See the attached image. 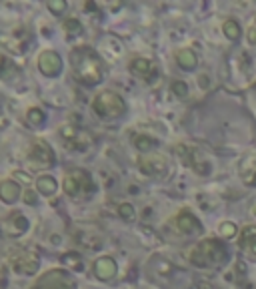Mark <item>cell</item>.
<instances>
[{"label":"cell","instance_id":"obj_1","mask_svg":"<svg viewBox=\"0 0 256 289\" xmlns=\"http://www.w3.org/2000/svg\"><path fill=\"white\" fill-rule=\"evenodd\" d=\"M70 67L82 84H98L102 80V63L90 46H78L70 52Z\"/></svg>","mask_w":256,"mask_h":289},{"label":"cell","instance_id":"obj_2","mask_svg":"<svg viewBox=\"0 0 256 289\" xmlns=\"http://www.w3.org/2000/svg\"><path fill=\"white\" fill-rule=\"evenodd\" d=\"M190 261L192 265L202 267V269L220 267L228 261V249L218 239H206V241H200L190 251Z\"/></svg>","mask_w":256,"mask_h":289},{"label":"cell","instance_id":"obj_3","mask_svg":"<svg viewBox=\"0 0 256 289\" xmlns=\"http://www.w3.org/2000/svg\"><path fill=\"white\" fill-rule=\"evenodd\" d=\"M96 191L90 173L84 169H70L64 177V193L72 199H88Z\"/></svg>","mask_w":256,"mask_h":289},{"label":"cell","instance_id":"obj_4","mask_svg":"<svg viewBox=\"0 0 256 289\" xmlns=\"http://www.w3.org/2000/svg\"><path fill=\"white\" fill-rule=\"evenodd\" d=\"M92 110L100 119H118L126 112V103L118 93L102 91L92 101Z\"/></svg>","mask_w":256,"mask_h":289},{"label":"cell","instance_id":"obj_5","mask_svg":"<svg viewBox=\"0 0 256 289\" xmlns=\"http://www.w3.org/2000/svg\"><path fill=\"white\" fill-rule=\"evenodd\" d=\"M56 163L54 151L44 141H32L26 151V165L30 171H46Z\"/></svg>","mask_w":256,"mask_h":289},{"label":"cell","instance_id":"obj_6","mask_svg":"<svg viewBox=\"0 0 256 289\" xmlns=\"http://www.w3.org/2000/svg\"><path fill=\"white\" fill-rule=\"evenodd\" d=\"M34 289H76V281L68 271L50 269L36 279Z\"/></svg>","mask_w":256,"mask_h":289},{"label":"cell","instance_id":"obj_7","mask_svg":"<svg viewBox=\"0 0 256 289\" xmlns=\"http://www.w3.org/2000/svg\"><path fill=\"white\" fill-rule=\"evenodd\" d=\"M58 133H60L64 144H66V149H72V151H86L90 144H92V137H90L86 131H82V129H78V127H74V125H62Z\"/></svg>","mask_w":256,"mask_h":289},{"label":"cell","instance_id":"obj_8","mask_svg":"<svg viewBox=\"0 0 256 289\" xmlns=\"http://www.w3.org/2000/svg\"><path fill=\"white\" fill-rule=\"evenodd\" d=\"M10 265H12L14 273H18V275H32L38 271L40 259L32 251H18L10 257Z\"/></svg>","mask_w":256,"mask_h":289},{"label":"cell","instance_id":"obj_9","mask_svg":"<svg viewBox=\"0 0 256 289\" xmlns=\"http://www.w3.org/2000/svg\"><path fill=\"white\" fill-rule=\"evenodd\" d=\"M38 69L44 76H58L62 71V59L56 50H42L38 54Z\"/></svg>","mask_w":256,"mask_h":289},{"label":"cell","instance_id":"obj_10","mask_svg":"<svg viewBox=\"0 0 256 289\" xmlns=\"http://www.w3.org/2000/svg\"><path fill=\"white\" fill-rule=\"evenodd\" d=\"M28 219L22 215V213H18V211H12L6 219H4V223H2V229H4V235H8V237H20V235H24L26 231H28Z\"/></svg>","mask_w":256,"mask_h":289},{"label":"cell","instance_id":"obj_11","mask_svg":"<svg viewBox=\"0 0 256 289\" xmlns=\"http://www.w3.org/2000/svg\"><path fill=\"white\" fill-rule=\"evenodd\" d=\"M138 167L144 175H160V173L166 171V159L160 157V155H144L140 161H138Z\"/></svg>","mask_w":256,"mask_h":289},{"label":"cell","instance_id":"obj_12","mask_svg":"<svg viewBox=\"0 0 256 289\" xmlns=\"http://www.w3.org/2000/svg\"><path fill=\"white\" fill-rule=\"evenodd\" d=\"M176 229L180 231V233H184V235H198L202 231V225H200V221L192 213L180 211L178 217H176Z\"/></svg>","mask_w":256,"mask_h":289},{"label":"cell","instance_id":"obj_13","mask_svg":"<svg viewBox=\"0 0 256 289\" xmlns=\"http://www.w3.org/2000/svg\"><path fill=\"white\" fill-rule=\"evenodd\" d=\"M238 173H240V179L246 187H256V155L250 153L246 155L240 165H238Z\"/></svg>","mask_w":256,"mask_h":289},{"label":"cell","instance_id":"obj_14","mask_svg":"<svg viewBox=\"0 0 256 289\" xmlns=\"http://www.w3.org/2000/svg\"><path fill=\"white\" fill-rule=\"evenodd\" d=\"M96 279H100V281H110L114 275H116V261L112 257H100V259H96V263L92 267Z\"/></svg>","mask_w":256,"mask_h":289},{"label":"cell","instance_id":"obj_15","mask_svg":"<svg viewBox=\"0 0 256 289\" xmlns=\"http://www.w3.org/2000/svg\"><path fill=\"white\" fill-rule=\"evenodd\" d=\"M238 243H240V249L248 257L256 259V227H244L242 233H240V241Z\"/></svg>","mask_w":256,"mask_h":289},{"label":"cell","instance_id":"obj_16","mask_svg":"<svg viewBox=\"0 0 256 289\" xmlns=\"http://www.w3.org/2000/svg\"><path fill=\"white\" fill-rule=\"evenodd\" d=\"M130 72H132L134 76L148 78V76H152V72H154V65H152V61L138 56V59H134V61L130 63Z\"/></svg>","mask_w":256,"mask_h":289},{"label":"cell","instance_id":"obj_17","mask_svg":"<svg viewBox=\"0 0 256 289\" xmlns=\"http://www.w3.org/2000/svg\"><path fill=\"white\" fill-rule=\"evenodd\" d=\"M18 197H20V185L16 181H2V185H0V199L10 205V203H16Z\"/></svg>","mask_w":256,"mask_h":289},{"label":"cell","instance_id":"obj_18","mask_svg":"<svg viewBox=\"0 0 256 289\" xmlns=\"http://www.w3.org/2000/svg\"><path fill=\"white\" fill-rule=\"evenodd\" d=\"M176 63H178V67L182 71H194L196 65H198V59L190 48H180L176 52Z\"/></svg>","mask_w":256,"mask_h":289},{"label":"cell","instance_id":"obj_19","mask_svg":"<svg viewBox=\"0 0 256 289\" xmlns=\"http://www.w3.org/2000/svg\"><path fill=\"white\" fill-rule=\"evenodd\" d=\"M56 189H58V183H56L54 177H50V175H42V177L36 179V191H38L40 195H44V197H52V195L56 193Z\"/></svg>","mask_w":256,"mask_h":289},{"label":"cell","instance_id":"obj_20","mask_svg":"<svg viewBox=\"0 0 256 289\" xmlns=\"http://www.w3.org/2000/svg\"><path fill=\"white\" fill-rule=\"evenodd\" d=\"M222 33H224V36H226L228 40H232V42H236L238 38H240V24L234 20V18H228V20H224V24H222Z\"/></svg>","mask_w":256,"mask_h":289},{"label":"cell","instance_id":"obj_21","mask_svg":"<svg viewBox=\"0 0 256 289\" xmlns=\"http://www.w3.org/2000/svg\"><path fill=\"white\" fill-rule=\"evenodd\" d=\"M26 121H28V125H32V127H40L44 121H46V112L42 110V108H28V112H26Z\"/></svg>","mask_w":256,"mask_h":289},{"label":"cell","instance_id":"obj_22","mask_svg":"<svg viewBox=\"0 0 256 289\" xmlns=\"http://www.w3.org/2000/svg\"><path fill=\"white\" fill-rule=\"evenodd\" d=\"M62 28H64V33H66L70 38L82 35V24L76 18H66V20H64V24H62Z\"/></svg>","mask_w":256,"mask_h":289},{"label":"cell","instance_id":"obj_23","mask_svg":"<svg viewBox=\"0 0 256 289\" xmlns=\"http://www.w3.org/2000/svg\"><path fill=\"white\" fill-rule=\"evenodd\" d=\"M62 263L66 265L68 269H82V259H80V255L78 253H74V251H70V253H64L62 255Z\"/></svg>","mask_w":256,"mask_h":289},{"label":"cell","instance_id":"obj_24","mask_svg":"<svg viewBox=\"0 0 256 289\" xmlns=\"http://www.w3.org/2000/svg\"><path fill=\"white\" fill-rule=\"evenodd\" d=\"M134 144H136V149H138L140 153H148V151H152V149H154L156 141H154V139H150L148 135H138V137L134 139Z\"/></svg>","mask_w":256,"mask_h":289},{"label":"cell","instance_id":"obj_25","mask_svg":"<svg viewBox=\"0 0 256 289\" xmlns=\"http://www.w3.org/2000/svg\"><path fill=\"white\" fill-rule=\"evenodd\" d=\"M236 225L232 223V221H222L220 225H218V235L220 237H224V239H230V237H234L236 235Z\"/></svg>","mask_w":256,"mask_h":289},{"label":"cell","instance_id":"obj_26","mask_svg":"<svg viewBox=\"0 0 256 289\" xmlns=\"http://www.w3.org/2000/svg\"><path fill=\"white\" fill-rule=\"evenodd\" d=\"M118 215H120V219L126 221V223H132V221L136 219V211H134V207H132L130 203H122V205L118 207Z\"/></svg>","mask_w":256,"mask_h":289},{"label":"cell","instance_id":"obj_27","mask_svg":"<svg viewBox=\"0 0 256 289\" xmlns=\"http://www.w3.org/2000/svg\"><path fill=\"white\" fill-rule=\"evenodd\" d=\"M170 91H172L174 97H178V99H186V97H188V84L182 82V80H174V82L170 84Z\"/></svg>","mask_w":256,"mask_h":289},{"label":"cell","instance_id":"obj_28","mask_svg":"<svg viewBox=\"0 0 256 289\" xmlns=\"http://www.w3.org/2000/svg\"><path fill=\"white\" fill-rule=\"evenodd\" d=\"M46 6H48V10H50L54 16H60V14H64V10L68 8V4L64 2V0H50V2H48Z\"/></svg>","mask_w":256,"mask_h":289},{"label":"cell","instance_id":"obj_29","mask_svg":"<svg viewBox=\"0 0 256 289\" xmlns=\"http://www.w3.org/2000/svg\"><path fill=\"white\" fill-rule=\"evenodd\" d=\"M12 177H14L16 183H24V185H30V183H32V177H28L24 171H14Z\"/></svg>","mask_w":256,"mask_h":289},{"label":"cell","instance_id":"obj_30","mask_svg":"<svg viewBox=\"0 0 256 289\" xmlns=\"http://www.w3.org/2000/svg\"><path fill=\"white\" fill-rule=\"evenodd\" d=\"M246 38H248V42L252 44V46H256V20L250 24V28H248V33H246Z\"/></svg>","mask_w":256,"mask_h":289},{"label":"cell","instance_id":"obj_31","mask_svg":"<svg viewBox=\"0 0 256 289\" xmlns=\"http://www.w3.org/2000/svg\"><path fill=\"white\" fill-rule=\"evenodd\" d=\"M24 203L26 205H34L36 203V193L32 191V189H26L24 191Z\"/></svg>","mask_w":256,"mask_h":289},{"label":"cell","instance_id":"obj_32","mask_svg":"<svg viewBox=\"0 0 256 289\" xmlns=\"http://www.w3.org/2000/svg\"><path fill=\"white\" fill-rule=\"evenodd\" d=\"M200 86H202V89H206V76H200Z\"/></svg>","mask_w":256,"mask_h":289},{"label":"cell","instance_id":"obj_33","mask_svg":"<svg viewBox=\"0 0 256 289\" xmlns=\"http://www.w3.org/2000/svg\"><path fill=\"white\" fill-rule=\"evenodd\" d=\"M252 213H254V215H256V205H254V207H252Z\"/></svg>","mask_w":256,"mask_h":289}]
</instances>
